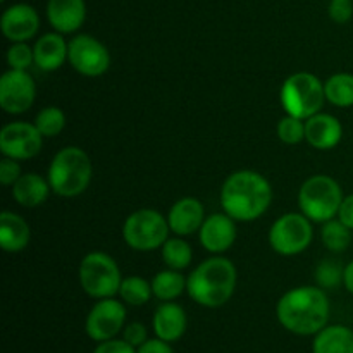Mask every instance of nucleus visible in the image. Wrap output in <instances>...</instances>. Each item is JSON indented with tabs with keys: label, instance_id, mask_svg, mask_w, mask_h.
<instances>
[{
	"label": "nucleus",
	"instance_id": "1",
	"mask_svg": "<svg viewBox=\"0 0 353 353\" xmlns=\"http://www.w3.org/2000/svg\"><path fill=\"white\" fill-rule=\"evenodd\" d=\"M272 202V186L261 172L241 169L228 176L221 188L223 212L236 223H252L268 212Z\"/></svg>",
	"mask_w": 353,
	"mask_h": 353
},
{
	"label": "nucleus",
	"instance_id": "2",
	"mask_svg": "<svg viewBox=\"0 0 353 353\" xmlns=\"http://www.w3.org/2000/svg\"><path fill=\"white\" fill-rule=\"evenodd\" d=\"M330 299L319 286H299L279 299L276 316L286 331L299 336L317 334L330 321Z\"/></svg>",
	"mask_w": 353,
	"mask_h": 353
},
{
	"label": "nucleus",
	"instance_id": "3",
	"mask_svg": "<svg viewBox=\"0 0 353 353\" xmlns=\"http://www.w3.org/2000/svg\"><path fill=\"white\" fill-rule=\"evenodd\" d=\"M238 272L230 259L221 255L200 262L186 281L190 299L207 309L223 307L234 295Z\"/></svg>",
	"mask_w": 353,
	"mask_h": 353
},
{
	"label": "nucleus",
	"instance_id": "4",
	"mask_svg": "<svg viewBox=\"0 0 353 353\" xmlns=\"http://www.w3.org/2000/svg\"><path fill=\"white\" fill-rule=\"evenodd\" d=\"M93 165L88 154L79 147H64L48 165L47 179L55 195L74 199L85 193L92 183Z\"/></svg>",
	"mask_w": 353,
	"mask_h": 353
},
{
	"label": "nucleus",
	"instance_id": "5",
	"mask_svg": "<svg viewBox=\"0 0 353 353\" xmlns=\"http://www.w3.org/2000/svg\"><path fill=\"white\" fill-rule=\"evenodd\" d=\"M345 195L340 183L327 174L310 176L299 190V209L312 223L324 224L338 216Z\"/></svg>",
	"mask_w": 353,
	"mask_h": 353
},
{
	"label": "nucleus",
	"instance_id": "6",
	"mask_svg": "<svg viewBox=\"0 0 353 353\" xmlns=\"http://www.w3.org/2000/svg\"><path fill=\"white\" fill-rule=\"evenodd\" d=\"M279 100L285 114L307 121L319 114L326 102L324 83L312 72H295L281 85Z\"/></svg>",
	"mask_w": 353,
	"mask_h": 353
},
{
	"label": "nucleus",
	"instance_id": "7",
	"mask_svg": "<svg viewBox=\"0 0 353 353\" xmlns=\"http://www.w3.org/2000/svg\"><path fill=\"white\" fill-rule=\"evenodd\" d=\"M78 279L86 295L102 300L119 295L124 278L121 276V269L114 257L105 252H90L79 262Z\"/></svg>",
	"mask_w": 353,
	"mask_h": 353
},
{
	"label": "nucleus",
	"instance_id": "8",
	"mask_svg": "<svg viewBox=\"0 0 353 353\" xmlns=\"http://www.w3.org/2000/svg\"><path fill=\"white\" fill-rule=\"evenodd\" d=\"M168 217L159 210L140 209L131 212L123 224L124 243L137 252H152L162 248L169 240Z\"/></svg>",
	"mask_w": 353,
	"mask_h": 353
},
{
	"label": "nucleus",
	"instance_id": "9",
	"mask_svg": "<svg viewBox=\"0 0 353 353\" xmlns=\"http://www.w3.org/2000/svg\"><path fill=\"white\" fill-rule=\"evenodd\" d=\"M269 245L276 254L293 257L310 247L314 240L312 221L302 212H288L279 216L269 230Z\"/></svg>",
	"mask_w": 353,
	"mask_h": 353
},
{
	"label": "nucleus",
	"instance_id": "10",
	"mask_svg": "<svg viewBox=\"0 0 353 353\" xmlns=\"http://www.w3.org/2000/svg\"><path fill=\"white\" fill-rule=\"evenodd\" d=\"M68 62L86 78H99L110 68V54L105 45L92 34H76L69 41Z\"/></svg>",
	"mask_w": 353,
	"mask_h": 353
},
{
	"label": "nucleus",
	"instance_id": "11",
	"mask_svg": "<svg viewBox=\"0 0 353 353\" xmlns=\"http://www.w3.org/2000/svg\"><path fill=\"white\" fill-rule=\"evenodd\" d=\"M43 147V137L34 124L14 121L0 131V152L3 157L28 161L37 157Z\"/></svg>",
	"mask_w": 353,
	"mask_h": 353
},
{
	"label": "nucleus",
	"instance_id": "12",
	"mask_svg": "<svg viewBox=\"0 0 353 353\" xmlns=\"http://www.w3.org/2000/svg\"><path fill=\"white\" fill-rule=\"evenodd\" d=\"M124 323H126V307L112 296V299L99 300L92 307L86 316L85 330L93 341L102 343L116 338V334L124 330Z\"/></svg>",
	"mask_w": 353,
	"mask_h": 353
},
{
	"label": "nucleus",
	"instance_id": "13",
	"mask_svg": "<svg viewBox=\"0 0 353 353\" xmlns=\"http://www.w3.org/2000/svg\"><path fill=\"white\" fill-rule=\"evenodd\" d=\"M37 99V85L28 71L9 69L0 78V107L3 112L19 116L28 112Z\"/></svg>",
	"mask_w": 353,
	"mask_h": 353
},
{
	"label": "nucleus",
	"instance_id": "14",
	"mask_svg": "<svg viewBox=\"0 0 353 353\" xmlns=\"http://www.w3.org/2000/svg\"><path fill=\"white\" fill-rule=\"evenodd\" d=\"M200 245L212 255L230 250L236 241V221L226 212L210 214L199 231Z\"/></svg>",
	"mask_w": 353,
	"mask_h": 353
},
{
	"label": "nucleus",
	"instance_id": "15",
	"mask_svg": "<svg viewBox=\"0 0 353 353\" xmlns=\"http://www.w3.org/2000/svg\"><path fill=\"white\" fill-rule=\"evenodd\" d=\"M2 33L10 43L30 41L40 30V16L37 9L28 3H14L3 10L0 17Z\"/></svg>",
	"mask_w": 353,
	"mask_h": 353
},
{
	"label": "nucleus",
	"instance_id": "16",
	"mask_svg": "<svg viewBox=\"0 0 353 353\" xmlns=\"http://www.w3.org/2000/svg\"><path fill=\"white\" fill-rule=\"evenodd\" d=\"M205 221V209L203 203L195 196H185L172 203L168 214V223L171 233L176 236H192L199 233Z\"/></svg>",
	"mask_w": 353,
	"mask_h": 353
},
{
	"label": "nucleus",
	"instance_id": "17",
	"mask_svg": "<svg viewBox=\"0 0 353 353\" xmlns=\"http://www.w3.org/2000/svg\"><path fill=\"white\" fill-rule=\"evenodd\" d=\"M343 138V126L338 117L319 112L305 121V141L317 150H331Z\"/></svg>",
	"mask_w": 353,
	"mask_h": 353
},
{
	"label": "nucleus",
	"instance_id": "18",
	"mask_svg": "<svg viewBox=\"0 0 353 353\" xmlns=\"http://www.w3.org/2000/svg\"><path fill=\"white\" fill-rule=\"evenodd\" d=\"M47 19L57 33H74L86 19L85 0H48Z\"/></svg>",
	"mask_w": 353,
	"mask_h": 353
},
{
	"label": "nucleus",
	"instance_id": "19",
	"mask_svg": "<svg viewBox=\"0 0 353 353\" xmlns=\"http://www.w3.org/2000/svg\"><path fill=\"white\" fill-rule=\"evenodd\" d=\"M34 52V65L45 72H52L61 69L68 61L69 43L65 41L64 34L45 33L33 45Z\"/></svg>",
	"mask_w": 353,
	"mask_h": 353
},
{
	"label": "nucleus",
	"instance_id": "20",
	"mask_svg": "<svg viewBox=\"0 0 353 353\" xmlns=\"http://www.w3.org/2000/svg\"><path fill=\"white\" fill-rule=\"evenodd\" d=\"M155 334L161 340L178 341L185 334L186 326H188V317H186L185 309L174 302H164L157 307L152 321Z\"/></svg>",
	"mask_w": 353,
	"mask_h": 353
},
{
	"label": "nucleus",
	"instance_id": "21",
	"mask_svg": "<svg viewBox=\"0 0 353 353\" xmlns=\"http://www.w3.org/2000/svg\"><path fill=\"white\" fill-rule=\"evenodd\" d=\"M31 228L19 214L3 210L0 214V248L7 254L23 252L30 245Z\"/></svg>",
	"mask_w": 353,
	"mask_h": 353
},
{
	"label": "nucleus",
	"instance_id": "22",
	"mask_svg": "<svg viewBox=\"0 0 353 353\" xmlns=\"http://www.w3.org/2000/svg\"><path fill=\"white\" fill-rule=\"evenodd\" d=\"M52 188L48 179L38 172H23L21 178L12 185V199L17 205L34 209L47 202Z\"/></svg>",
	"mask_w": 353,
	"mask_h": 353
},
{
	"label": "nucleus",
	"instance_id": "23",
	"mask_svg": "<svg viewBox=\"0 0 353 353\" xmlns=\"http://www.w3.org/2000/svg\"><path fill=\"white\" fill-rule=\"evenodd\" d=\"M312 353H353V331L340 324L323 327L314 338Z\"/></svg>",
	"mask_w": 353,
	"mask_h": 353
},
{
	"label": "nucleus",
	"instance_id": "24",
	"mask_svg": "<svg viewBox=\"0 0 353 353\" xmlns=\"http://www.w3.org/2000/svg\"><path fill=\"white\" fill-rule=\"evenodd\" d=\"M186 281H188V278H185L181 271L168 268L154 276L152 292H154L155 299L162 300V302H172L183 295V292L186 290Z\"/></svg>",
	"mask_w": 353,
	"mask_h": 353
},
{
	"label": "nucleus",
	"instance_id": "25",
	"mask_svg": "<svg viewBox=\"0 0 353 353\" xmlns=\"http://www.w3.org/2000/svg\"><path fill=\"white\" fill-rule=\"evenodd\" d=\"M326 102L331 105L348 109L353 107V74L352 72H336L324 81Z\"/></svg>",
	"mask_w": 353,
	"mask_h": 353
},
{
	"label": "nucleus",
	"instance_id": "26",
	"mask_svg": "<svg viewBox=\"0 0 353 353\" xmlns=\"http://www.w3.org/2000/svg\"><path fill=\"white\" fill-rule=\"evenodd\" d=\"M162 254V262L165 264V268L174 269V271H185L193 261V250L190 247V243L186 240H183V236L178 238H169L161 248Z\"/></svg>",
	"mask_w": 353,
	"mask_h": 353
},
{
	"label": "nucleus",
	"instance_id": "27",
	"mask_svg": "<svg viewBox=\"0 0 353 353\" xmlns=\"http://www.w3.org/2000/svg\"><path fill=\"white\" fill-rule=\"evenodd\" d=\"M154 292H152V281H147L140 276H128L123 279L119 288V296L124 303L133 307H141L148 303Z\"/></svg>",
	"mask_w": 353,
	"mask_h": 353
},
{
	"label": "nucleus",
	"instance_id": "28",
	"mask_svg": "<svg viewBox=\"0 0 353 353\" xmlns=\"http://www.w3.org/2000/svg\"><path fill=\"white\" fill-rule=\"evenodd\" d=\"M321 240H323V245L327 250L334 252V254H340V252H345L350 247L352 230L348 226H345L338 217H334V219L323 224Z\"/></svg>",
	"mask_w": 353,
	"mask_h": 353
},
{
	"label": "nucleus",
	"instance_id": "29",
	"mask_svg": "<svg viewBox=\"0 0 353 353\" xmlns=\"http://www.w3.org/2000/svg\"><path fill=\"white\" fill-rule=\"evenodd\" d=\"M33 124L43 138L59 137L65 128V114L61 107L47 105L37 114Z\"/></svg>",
	"mask_w": 353,
	"mask_h": 353
},
{
	"label": "nucleus",
	"instance_id": "30",
	"mask_svg": "<svg viewBox=\"0 0 353 353\" xmlns=\"http://www.w3.org/2000/svg\"><path fill=\"white\" fill-rule=\"evenodd\" d=\"M276 131H278V137L283 143L299 145L305 140V121L299 119L295 116H290V114H285L279 119Z\"/></svg>",
	"mask_w": 353,
	"mask_h": 353
},
{
	"label": "nucleus",
	"instance_id": "31",
	"mask_svg": "<svg viewBox=\"0 0 353 353\" xmlns=\"http://www.w3.org/2000/svg\"><path fill=\"white\" fill-rule=\"evenodd\" d=\"M34 64L33 47L28 45V41H17L7 48V65L9 69L17 71H28Z\"/></svg>",
	"mask_w": 353,
	"mask_h": 353
},
{
	"label": "nucleus",
	"instance_id": "32",
	"mask_svg": "<svg viewBox=\"0 0 353 353\" xmlns=\"http://www.w3.org/2000/svg\"><path fill=\"white\" fill-rule=\"evenodd\" d=\"M343 271L336 262L333 261H323L316 268V283L319 288L330 290V288H338V286L343 283Z\"/></svg>",
	"mask_w": 353,
	"mask_h": 353
},
{
	"label": "nucleus",
	"instance_id": "33",
	"mask_svg": "<svg viewBox=\"0 0 353 353\" xmlns=\"http://www.w3.org/2000/svg\"><path fill=\"white\" fill-rule=\"evenodd\" d=\"M327 14L334 23H348L353 16V0H330Z\"/></svg>",
	"mask_w": 353,
	"mask_h": 353
},
{
	"label": "nucleus",
	"instance_id": "34",
	"mask_svg": "<svg viewBox=\"0 0 353 353\" xmlns=\"http://www.w3.org/2000/svg\"><path fill=\"white\" fill-rule=\"evenodd\" d=\"M21 174L23 171H21L19 161L10 157H3L0 161V183L3 186H12L21 178Z\"/></svg>",
	"mask_w": 353,
	"mask_h": 353
},
{
	"label": "nucleus",
	"instance_id": "35",
	"mask_svg": "<svg viewBox=\"0 0 353 353\" xmlns=\"http://www.w3.org/2000/svg\"><path fill=\"white\" fill-rule=\"evenodd\" d=\"M123 340H126L128 343L133 345L134 348H140L141 345L148 340V331L147 327H145V324L131 323L128 324V326H124Z\"/></svg>",
	"mask_w": 353,
	"mask_h": 353
},
{
	"label": "nucleus",
	"instance_id": "36",
	"mask_svg": "<svg viewBox=\"0 0 353 353\" xmlns=\"http://www.w3.org/2000/svg\"><path fill=\"white\" fill-rule=\"evenodd\" d=\"M93 353H138V350L133 345L128 343L126 340H116V338H112V340L99 343V347L95 348Z\"/></svg>",
	"mask_w": 353,
	"mask_h": 353
},
{
	"label": "nucleus",
	"instance_id": "37",
	"mask_svg": "<svg viewBox=\"0 0 353 353\" xmlns=\"http://www.w3.org/2000/svg\"><path fill=\"white\" fill-rule=\"evenodd\" d=\"M138 353H174L172 352L169 341L161 340V338H154V340H147L140 348H137Z\"/></svg>",
	"mask_w": 353,
	"mask_h": 353
},
{
	"label": "nucleus",
	"instance_id": "38",
	"mask_svg": "<svg viewBox=\"0 0 353 353\" xmlns=\"http://www.w3.org/2000/svg\"><path fill=\"white\" fill-rule=\"evenodd\" d=\"M336 217L345 224V226H348L353 231V193L345 196Z\"/></svg>",
	"mask_w": 353,
	"mask_h": 353
},
{
	"label": "nucleus",
	"instance_id": "39",
	"mask_svg": "<svg viewBox=\"0 0 353 353\" xmlns=\"http://www.w3.org/2000/svg\"><path fill=\"white\" fill-rule=\"evenodd\" d=\"M343 285L347 288V292L353 295V261L348 262L345 265V271H343Z\"/></svg>",
	"mask_w": 353,
	"mask_h": 353
},
{
	"label": "nucleus",
	"instance_id": "40",
	"mask_svg": "<svg viewBox=\"0 0 353 353\" xmlns=\"http://www.w3.org/2000/svg\"><path fill=\"white\" fill-rule=\"evenodd\" d=\"M2 2H6V0H2Z\"/></svg>",
	"mask_w": 353,
	"mask_h": 353
}]
</instances>
